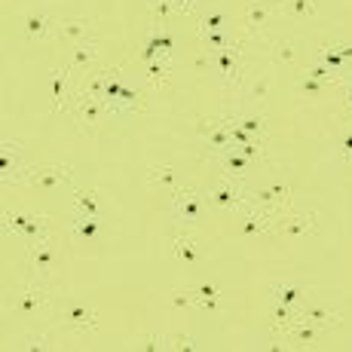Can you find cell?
<instances>
[{
    "label": "cell",
    "mask_w": 352,
    "mask_h": 352,
    "mask_svg": "<svg viewBox=\"0 0 352 352\" xmlns=\"http://www.w3.org/2000/svg\"><path fill=\"white\" fill-rule=\"evenodd\" d=\"M12 313L25 322L43 319V316H58L62 313V294H52L46 279H34L22 291L12 294Z\"/></svg>",
    "instance_id": "6da1fadb"
},
{
    "label": "cell",
    "mask_w": 352,
    "mask_h": 352,
    "mask_svg": "<svg viewBox=\"0 0 352 352\" xmlns=\"http://www.w3.org/2000/svg\"><path fill=\"white\" fill-rule=\"evenodd\" d=\"M206 208L208 199L202 193H196L193 187H181V190L172 193V218L181 230H190L193 224H199Z\"/></svg>",
    "instance_id": "7a4b0ae2"
},
{
    "label": "cell",
    "mask_w": 352,
    "mask_h": 352,
    "mask_svg": "<svg viewBox=\"0 0 352 352\" xmlns=\"http://www.w3.org/2000/svg\"><path fill=\"white\" fill-rule=\"evenodd\" d=\"M3 230L6 233H16L25 239V245L50 239V230H46L43 214H28V212H16V208H6L3 212Z\"/></svg>",
    "instance_id": "3957f363"
},
{
    "label": "cell",
    "mask_w": 352,
    "mask_h": 352,
    "mask_svg": "<svg viewBox=\"0 0 352 352\" xmlns=\"http://www.w3.org/2000/svg\"><path fill=\"white\" fill-rule=\"evenodd\" d=\"M206 199H208V208H212V212H221V214L233 212V208L242 212V208L248 206V193H245V187H242V181L230 178V175H224V178L206 193Z\"/></svg>",
    "instance_id": "277c9868"
},
{
    "label": "cell",
    "mask_w": 352,
    "mask_h": 352,
    "mask_svg": "<svg viewBox=\"0 0 352 352\" xmlns=\"http://www.w3.org/2000/svg\"><path fill=\"white\" fill-rule=\"evenodd\" d=\"M248 202H252L254 208H261V212L273 214V218H279V214L288 212V202H291V187L285 181H267V184L254 187L252 193H248Z\"/></svg>",
    "instance_id": "5b68a950"
},
{
    "label": "cell",
    "mask_w": 352,
    "mask_h": 352,
    "mask_svg": "<svg viewBox=\"0 0 352 352\" xmlns=\"http://www.w3.org/2000/svg\"><path fill=\"white\" fill-rule=\"evenodd\" d=\"M58 319H62V328L65 331H80V334H92V331H98V316L96 309L83 307V300H77L74 294H62V313H58Z\"/></svg>",
    "instance_id": "8992f818"
},
{
    "label": "cell",
    "mask_w": 352,
    "mask_h": 352,
    "mask_svg": "<svg viewBox=\"0 0 352 352\" xmlns=\"http://www.w3.org/2000/svg\"><path fill=\"white\" fill-rule=\"evenodd\" d=\"M236 117H218V120H199L196 132L206 138V147L212 157H221L224 151H233V138H230V126Z\"/></svg>",
    "instance_id": "52a82bcc"
},
{
    "label": "cell",
    "mask_w": 352,
    "mask_h": 352,
    "mask_svg": "<svg viewBox=\"0 0 352 352\" xmlns=\"http://www.w3.org/2000/svg\"><path fill=\"white\" fill-rule=\"evenodd\" d=\"M71 181V166H34L25 172L22 184H31V187H40V190H56L58 184H67Z\"/></svg>",
    "instance_id": "ba28073f"
},
{
    "label": "cell",
    "mask_w": 352,
    "mask_h": 352,
    "mask_svg": "<svg viewBox=\"0 0 352 352\" xmlns=\"http://www.w3.org/2000/svg\"><path fill=\"white\" fill-rule=\"evenodd\" d=\"M71 113L86 126V132H96L98 117H101V113H111V107H107L104 98L80 96V92H74V98H71Z\"/></svg>",
    "instance_id": "9c48e42d"
},
{
    "label": "cell",
    "mask_w": 352,
    "mask_h": 352,
    "mask_svg": "<svg viewBox=\"0 0 352 352\" xmlns=\"http://www.w3.org/2000/svg\"><path fill=\"white\" fill-rule=\"evenodd\" d=\"M236 230H239V236H245V239H252V236H267V233H276V218L248 202V206L242 208V218H239V224H236Z\"/></svg>",
    "instance_id": "30bf717a"
},
{
    "label": "cell",
    "mask_w": 352,
    "mask_h": 352,
    "mask_svg": "<svg viewBox=\"0 0 352 352\" xmlns=\"http://www.w3.org/2000/svg\"><path fill=\"white\" fill-rule=\"evenodd\" d=\"M28 166L19 162V141L3 138V147H0V175H3V184H22Z\"/></svg>",
    "instance_id": "8fae6325"
},
{
    "label": "cell",
    "mask_w": 352,
    "mask_h": 352,
    "mask_svg": "<svg viewBox=\"0 0 352 352\" xmlns=\"http://www.w3.org/2000/svg\"><path fill=\"white\" fill-rule=\"evenodd\" d=\"M316 221H319V214H316V212H307V214L285 212V214H279V218H276V233L288 236V239H300V236L313 233Z\"/></svg>",
    "instance_id": "7c38bea8"
},
{
    "label": "cell",
    "mask_w": 352,
    "mask_h": 352,
    "mask_svg": "<svg viewBox=\"0 0 352 352\" xmlns=\"http://www.w3.org/2000/svg\"><path fill=\"white\" fill-rule=\"evenodd\" d=\"M270 291H273L276 303H285V307H294V309H300L309 300V294H313V288L303 285V282H276V285H270Z\"/></svg>",
    "instance_id": "4fadbf2b"
},
{
    "label": "cell",
    "mask_w": 352,
    "mask_h": 352,
    "mask_svg": "<svg viewBox=\"0 0 352 352\" xmlns=\"http://www.w3.org/2000/svg\"><path fill=\"white\" fill-rule=\"evenodd\" d=\"M28 263H31V270H34V276H37V279H46V282H50L52 263H56V248L50 245V239L28 245Z\"/></svg>",
    "instance_id": "5bb4252c"
},
{
    "label": "cell",
    "mask_w": 352,
    "mask_h": 352,
    "mask_svg": "<svg viewBox=\"0 0 352 352\" xmlns=\"http://www.w3.org/2000/svg\"><path fill=\"white\" fill-rule=\"evenodd\" d=\"M56 25L58 22H52L46 12H28L22 28H25V37H28L31 43H46V40L56 34Z\"/></svg>",
    "instance_id": "9a60e30c"
},
{
    "label": "cell",
    "mask_w": 352,
    "mask_h": 352,
    "mask_svg": "<svg viewBox=\"0 0 352 352\" xmlns=\"http://www.w3.org/2000/svg\"><path fill=\"white\" fill-rule=\"evenodd\" d=\"M56 34H62L67 43H86V40H96V31H92L89 19H62L56 25Z\"/></svg>",
    "instance_id": "2e32d148"
},
{
    "label": "cell",
    "mask_w": 352,
    "mask_h": 352,
    "mask_svg": "<svg viewBox=\"0 0 352 352\" xmlns=\"http://www.w3.org/2000/svg\"><path fill=\"white\" fill-rule=\"evenodd\" d=\"M300 319L309 322V324H316V328H322V331H331V328H337V324H340V313L322 307V303H309L307 300L300 307Z\"/></svg>",
    "instance_id": "e0dca14e"
},
{
    "label": "cell",
    "mask_w": 352,
    "mask_h": 352,
    "mask_svg": "<svg viewBox=\"0 0 352 352\" xmlns=\"http://www.w3.org/2000/svg\"><path fill=\"white\" fill-rule=\"evenodd\" d=\"M236 52H239V40L227 50H214V65L221 67V77L233 86H242V77H239V65H236Z\"/></svg>",
    "instance_id": "ac0fdd59"
},
{
    "label": "cell",
    "mask_w": 352,
    "mask_h": 352,
    "mask_svg": "<svg viewBox=\"0 0 352 352\" xmlns=\"http://www.w3.org/2000/svg\"><path fill=\"white\" fill-rule=\"evenodd\" d=\"M67 77H71V67H52L50 71V89H52V111H62L71 107V96H67Z\"/></svg>",
    "instance_id": "d6986e66"
},
{
    "label": "cell",
    "mask_w": 352,
    "mask_h": 352,
    "mask_svg": "<svg viewBox=\"0 0 352 352\" xmlns=\"http://www.w3.org/2000/svg\"><path fill=\"white\" fill-rule=\"evenodd\" d=\"M276 12H279V10H273V6L257 3V0H248V6H245V22H248V31L263 34V31H267V25L273 22Z\"/></svg>",
    "instance_id": "ffe728a7"
},
{
    "label": "cell",
    "mask_w": 352,
    "mask_h": 352,
    "mask_svg": "<svg viewBox=\"0 0 352 352\" xmlns=\"http://www.w3.org/2000/svg\"><path fill=\"white\" fill-rule=\"evenodd\" d=\"M172 248H175V257L184 261V267H190V270L199 267V248H196V242L187 236V230H178V233L172 236Z\"/></svg>",
    "instance_id": "44dd1931"
},
{
    "label": "cell",
    "mask_w": 352,
    "mask_h": 352,
    "mask_svg": "<svg viewBox=\"0 0 352 352\" xmlns=\"http://www.w3.org/2000/svg\"><path fill=\"white\" fill-rule=\"evenodd\" d=\"M218 162H221V172L224 175H230V178H245L248 175V168H252V162L254 160H248V157H242L239 151H224L218 157Z\"/></svg>",
    "instance_id": "7402d4cb"
},
{
    "label": "cell",
    "mask_w": 352,
    "mask_h": 352,
    "mask_svg": "<svg viewBox=\"0 0 352 352\" xmlns=\"http://www.w3.org/2000/svg\"><path fill=\"white\" fill-rule=\"evenodd\" d=\"M322 334H328V331L316 328V324H309V322H303V319H297V322L285 331L288 340L300 343V346H316V340H322Z\"/></svg>",
    "instance_id": "603a6c76"
},
{
    "label": "cell",
    "mask_w": 352,
    "mask_h": 352,
    "mask_svg": "<svg viewBox=\"0 0 352 352\" xmlns=\"http://www.w3.org/2000/svg\"><path fill=\"white\" fill-rule=\"evenodd\" d=\"M147 181H151L153 187H162L168 196L184 187L178 181V175H175V168H168V166H151V168H147Z\"/></svg>",
    "instance_id": "cb8c5ba5"
},
{
    "label": "cell",
    "mask_w": 352,
    "mask_h": 352,
    "mask_svg": "<svg viewBox=\"0 0 352 352\" xmlns=\"http://www.w3.org/2000/svg\"><path fill=\"white\" fill-rule=\"evenodd\" d=\"M270 58H273L276 65H288V67H294V65H297V58H300V50H297L294 40L282 37V40H273V43H270Z\"/></svg>",
    "instance_id": "d4e9b609"
},
{
    "label": "cell",
    "mask_w": 352,
    "mask_h": 352,
    "mask_svg": "<svg viewBox=\"0 0 352 352\" xmlns=\"http://www.w3.org/2000/svg\"><path fill=\"white\" fill-rule=\"evenodd\" d=\"M101 233H104V224H101L98 218H89V214H83V218L71 227L74 239H83V242H98Z\"/></svg>",
    "instance_id": "484cf974"
},
{
    "label": "cell",
    "mask_w": 352,
    "mask_h": 352,
    "mask_svg": "<svg viewBox=\"0 0 352 352\" xmlns=\"http://www.w3.org/2000/svg\"><path fill=\"white\" fill-rule=\"evenodd\" d=\"M193 297H196V307H206V309H218L224 303V291L212 282H202V285H193Z\"/></svg>",
    "instance_id": "4316f807"
},
{
    "label": "cell",
    "mask_w": 352,
    "mask_h": 352,
    "mask_svg": "<svg viewBox=\"0 0 352 352\" xmlns=\"http://www.w3.org/2000/svg\"><path fill=\"white\" fill-rule=\"evenodd\" d=\"M96 56H98V43L96 40H86V43H77L74 46V52H71V62H67V67H89L92 62H96Z\"/></svg>",
    "instance_id": "83f0119b"
},
{
    "label": "cell",
    "mask_w": 352,
    "mask_h": 352,
    "mask_svg": "<svg viewBox=\"0 0 352 352\" xmlns=\"http://www.w3.org/2000/svg\"><path fill=\"white\" fill-rule=\"evenodd\" d=\"M297 319H300V309L285 307V303H276V307H273V328L279 331L282 337H285V331H288Z\"/></svg>",
    "instance_id": "f1b7e54d"
},
{
    "label": "cell",
    "mask_w": 352,
    "mask_h": 352,
    "mask_svg": "<svg viewBox=\"0 0 352 352\" xmlns=\"http://www.w3.org/2000/svg\"><path fill=\"white\" fill-rule=\"evenodd\" d=\"M74 206H77L80 214H89V218H98L101 212V199L96 190H77L74 193Z\"/></svg>",
    "instance_id": "f546056e"
},
{
    "label": "cell",
    "mask_w": 352,
    "mask_h": 352,
    "mask_svg": "<svg viewBox=\"0 0 352 352\" xmlns=\"http://www.w3.org/2000/svg\"><path fill=\"white\" fill-rule=\"evenodd\" d=\"M151 16H153V28H162V25H168V19L181 16V12H178V3H175V0H153Z\"/></svg>",
    "instance_id": "4dcf8cb0"
},
{
    "label": "cell",
    "mask_w": 352,
    "mask_h": 352,
    "mask_svg": "<svg viewBox=\"0 0 352 352\" xmlns=\"http://www.w3.org/2000/svg\"><path fill=\"white\" fill-rule=\"evenodd\" d=\"M282 12L291 19H313L319 12V6H316V0H285Z\"/></svg>",
    "instance_id": "1f68e13d"
},
{
    "label": "cell",
    "mask_w": 352,
    "mask_h": 352,
    "mask_svg": "<svg viewBox=\"0 0 352 352\" xmlns=\"http://www.w3.org/2000/svg\"><path fill=\"white\" fill-rule=\"evenodd\" d=\"M319 62L328 65L334 74H343V71H346V58H343L340 52L334 50V43H322V46H319Z\"/></svg>",
    "instance_id": "d6a6232c"
},
{
    "label": "cell",
    "mask_w": 352,
    "mask_h": 352,
    "mask_svg": "<svg viewBox=\"0 0 352 352\" xmlns=\"http://www.w3.org/2000/svg\"><path fill=\"white\" fill-rule=\"evenodd\" d=\"M328 86H331V83H324V80H316V77H307V74L297 80V92H303V96H313V98L322 96Z\"/></svg>",
    "instance_id": "836d02e7"
},
{
    "label": "cell",
    "mask_w": 352,
    "mask_h": 352,
    "mask_svg": "<svg viewBox=\"0 0 352 352\" xmlns=\"http://www.w3.org/2000/svg\"><path fill=\"white\" fill-rule=\"evenodd\" d=\"M224 25H227L224 10H214V12H208V16H202V22H199V34H208V31H224Z\"/></svg>",
    "instance_id": "e575fe53"
},
{
    "label": "cell",
    "mask_w": 352,
    "mask_h": 352,
    "mask_svg": "<svg viewBox=\"0 0 352 352\" xmlns=\"http://www.w3.org/2000/svg\"><path fill=\"white\" fill-rule=\"evenodd\" d=\"M135 349H141V352H160V349H168V346H166V334H147V337H141V340L135 343Z\"/></svg>",
    "instance_id": "d590c367"
},
{
    "label": "cell",
    "mask_w": 352,
    "mask_h": 352,
    "mask_svg": "<svg viewBox=\"0 0 352 352\" xmlns=\"http://www.w3.org/2000/svg\"><path fill=\"white\" fill-rule=\"evenodd\" d=\"M168 300H172V307H178V309H184V307H196L193 288H175Z\"/></svg>",
    "instance_id": "8d00e7d4"
},
{
    "label": "cell",
    "mask_w": 352,
    "mask_h": 352,
    "mask_svg": "<svg viewBox=\"0 0 352 352\" xmlns=\"http://www.w3.org/2000/svg\"><path fill=\"white\" fill-rule=\"evenodd\" d=\"M151 40H153V43H157V46H160L162 58H168V52H172V50H175V37H172V34H166V31H162V28H157V31H153V34H151Z\"/></svg>",
    "instance_id": "74e56055"
},
{
    "label": "cell",
    "mask_w": 352,
    "mask_h": 352,
    "mask_svg": "<svg viewBox=\"0 0 352 352\" xmlns=\"http://www.w3.org/2000/svg\"><path fill=\"white\" fill-rule=\"evenodd\" d=\"M236 126L245 129V132H252V135H257V138L263 135V117H257V113H254V117H239V120H236Z\"/></svg>",
    "instance_id": "f35d334b"
},
{
    "label": "cell",
    "mask_w": 352,
    "mask_h": 352,
    "mask_svg": "<svg viewBox=\"0 0 352 352\" xmlns=\"http://www.w3.org/2000/svg\"><path fill=\"white\" fill-rule=\"evenodd\" d=\"M166 346H168V349H184V352H190V349H196V343H193L187 334H166Z\"/></svg>",
    "instance_id": "ab89813d"
},
{
    "label": "cell",
    "mask_w": 352,
    "mask_h": 352,
    "mask_svg": "<svg viewBox=\"0 0 352 352\" xmlns=\"http://www.w3.org/2000/svg\"><path fill=\"white\" fill-rule=\"evenodd\" d=\"M162 58V56H160ZM160 58H157V62H151V65H147V77H151V83L153 86H162V83H166V65H162L160 62Z\"/></svg>",
    "instance_id": "60d3db41"
},
{
    "label": "cell",
    "mask_w": 352,
    "mask_h": 352,
    "mask_svg": "<svg viewBox=\"0 0 352 352\" xmlns=\"http://www.w3.org/2000/svg\"><path fill=\"white\" fill-rule=\"evenodd\" d=\"M202 40H206V43H212L214 50H227V46H233L236 40H230V37H224V34L221 31H208V34H199Z\"/></svg>",
    "instance_id": "b9f144b4"
},
{
    "label": "cell",
    "mask_w": 352,
    "mask_h": 352,
    "mask_svg": "<svg viewBox=\"0 0 352 352\" xmlns=\"http://www.w3.org/2000/svg\"><path fill=\"white\" fill-rule=\"evenodd\" d=\"M267 92H270V80L267 77H254V83L248 86V96H252L254 101H263L267 98Z\"/></svg>",
    "instance_id": "7bdbcfd3"
},
{
    "label": "cell",
    "mask_w": 352,
    "mask_h": 352,
    "mask_svg": "<svg viewBox=\"0 0 352 352\" xmlns=\"http://www.w3.org/2000/svg\"><path fill=\"white\" fill-rule=\"evenodd\" d=\"M340 153H343V160L352 162V129H346V132L340 135Z\"/></svg>",
    "instance_id": "ee69618b"
},
{
    "label": "cell",
    "mask_w": 352,
    "mask_h": 352,
    "mask_svg": "<svg viewBox=\"0 0 352 352\" xmlns=\"http://www.w3.org/2000/svg\"><path fill=\"white\" fill-rule=\"evenodd\" d=\"M19 349H37V352H40V349H46V337H43V334L31 337V340H25V343H22V346H19Z\"/></svg>",
    "instance_id": "f6af8a7d"
},
{
    "label": "cell",
    "mask_w": 352,
    "mask_h": 352,
    "mask_svg": "<svg viewBox=\"0 0 352 352\" xmlns=\"http://www.w3.org/2000/svg\"><path fill=\"white\" fill-rule=\"evenodd\" d=\"M334 50L340 52L343 58H346V62H352V46H343V43H334Z\"/></svg>",
    "instance_id": "bcb514c9"
},
{
    "label": "cell",
    "mask_w": 352,
    "mask_h": 352,
    "mask_svg": "<svg viewBox=\"0 0 352 352\" xmlns=\"http://www.w3.org/2000/svg\"><path fill=\"white\" fill-rule=\"evenodd\" d=\"M178 3V12H190L193 10V0H175Z\"/></svg>",
    "instance_id": "7dc6e473"
},
{
    "label": "cell",
    "mask_w": 352,
    "mask_h": 352,
    "mask_svg": "<svg viewBox=\"0 0 352 352\" xmlns=\"http://www.w3.org/2000/svg\"><path fill=\"white\" fill-rule=\"evenodd\" d=\"M257 3H267V6H273V10H282V3H285V0H257Z\"/></svg>",
    "instance_id": "c3c4849f"
},
{
    "label": "cell",
    "mask_w": 352,
    "mask_h": 352,
    "mask_svg": "<svg viewBox=\"0 0 352 352\" xmlns=\"http://www.w3.org/2000/svg\"><path fill=\"white\" fill-rule=\"evenodd\" d=\"M346 111L352 113V83H346Z\"/></svg>",
    "instance_id": "681fc988"
}]
</instances>
